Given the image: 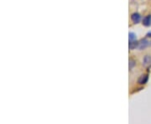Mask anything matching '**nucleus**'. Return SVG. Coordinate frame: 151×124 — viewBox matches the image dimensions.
<instances>
[{
	"mask_svg": "<svg viewBox=\"0 0 151 124\" xmlns=\"http://www.w3.org/2000/svg\"><path fill=\"white\" fill-rule=\"evenodd\" d=\"M143 65L145 67H148L151 65V57L150 56H145L143 60Z\"/></svg>",
	"mask_w": 151,
	"mask_h": 124,
	"instance_id": "7ed1b4c3",
	"label": "nucleus"
},
{
	"mask_svg": "<svg viewBox=\"0 0 151 124\" xmlns=\"http://www.w3.org/2000/svg\"><path fill=\"white\" fill-rule=\"evenodd\" d=\"M148 79H149V76H148V75H144L140 76V78L138 79V82L139 83V84H142V85H144V84H145V83L148 81Z\"/></svg>",
	"mask_w": 151,
	"mask_h": 124,
	"instance_id": "39448f33",
	"label": "nucleus"
},
{
	"mask_svg": "<svg viewBox=\"0 0 151 124\" xmlns=\"http://www.w3.org/2000/svg\"><path fill=\"white\" fill-rule=\"evenodd\" d=\"M138 42H135V41H130V43H129V49L130 50H133V49H135L136 47H138Z\"/></svg>",
	"mask_w": 151,
	"mask_h": 124,
	"instance_id": "423d86ee",
	"label": "nucleus"
},
{
	"mask_svg": "<svg viewBox=\"0 0 151 124\" xmlns=\"http://www.w3.org/2000/svg\"><path fill=\"white\" fill-rule=\"evenodd\" d=\"M136 39V35L133 33H129V41H134Z\"/></svg>",
	"mask_w": 151,
	"mask_h": 124,
	"instance_id": "0eeeda50",
	"label": "nucleus"
},
{
	"mask_svg": "<svg viewBox=\"0 0 151 124\" xmlns=\"http://www.w3.org/2000/svg\"><path fill=\"white\" fill-rule=\"evenodd\" d=\"M134 66H135V62H134V61L132 60V59H130V60H129V69L131 70Z\"/></svg>",
	"mask_w": 151,
	"mask_h": 124,
	"instance_id": "6e6552de",
	"label": "nucleus"
},
{
	"mask_svg": "<svg viewBox=\"0 0 151 124\" xmlns=\"http://www.w3.org/2000/svg\"><path fill=\"white\" fill-rule=\"evenodd\" d=\"M149 44H150V42H149L147 39H143V40H141V41L138 43V48L139 50H144V49H145Z\"/></svg>",
	"mask_w": 151,
	"mask_h": 124,
	"instance_id": "f257e3e1",
	"label": "nucleus"
},
{
	"mask_svg": "<svg viewBox=\"0 0 151 124\" xmlns=\"http://www.w3.org/2000/svg\"><path fill=\"white\" fill-rule=\"evenodd\" d=\"M143 25L145 26H150L151 25V15H148L143 19Z\"/></svg>",
	"mask_w": 151,
	"mask_h": 124,
	"instance_id": "20e7f679",
	"label": "nucleus"
},
{
	"mask_svg": "<svg viewBox=\"0 0 151 124\" xmlns=\"http://www.w3.org/2000/svg\"><path fill=\"white\" fill-rule=\"evenodd\" d=\"M140 19H141V16H140V14H138V13H133L132 16H131V20H132L134 24H138V23H139Z\"/></svg>",
	"mask_w": 151,
	"mask_h": 124,
	"instance_id": "f03ea898",
	"label": "nucleus"
}]
</instances>
